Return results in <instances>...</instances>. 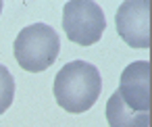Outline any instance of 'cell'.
<instances>
[{"instance_id":"cell-1","label":"cell","mask_w":152,"mask_h":127,"mask_svg":"<svg viewBox=\"0 0 152 127\" xmlns=\"http://www.w3.org/2000/svg\"><path fill=\"white\" fill-rule=\"evenodd\" d=\"M52 92L58 106H63L67 112H86L96 104L102 92L100 71L92 63L71 61L56 73Z\"/></svg>"},{"instance_id":"cell-2","label":"cell","mask_w":152,"mask_h":127,"mask_svg":"<svg viewBox=\"0 0 152 127\" xmlns=\"http://www.w3.org/2000/svg\"><path fill=\"white\" fill-rule=\"evenodd\" d=\"M61 52V40L54 27L46 23H31L19 31L13 44V54L21 69L29 73L46 71Z\"/></svg>"},{"instance_id":"cell-3","label":"cell","mask_w":152,"mask_h":127,"mask_svg":"<svg viewBox=\"0 0 152 127\" xmlns=\"http://www.w3.org/2000/svg\"><path fill=\"white\" fill-rule=\"evenodd\" d=\"M63 29L71 42L79 46H92L102 38L106 29L104 11L96 2L71 0L63 9Z\"/></svg>"},{"instance_id":"cell-4","label":"cell","mask_w":152,"mask_h":127,"mask_svg":"<svg viewBox=\"0 0 152 127\" xmlns=\"http://www.w3.org/2000/svg\"><path fill=\"white\" fill-rule=\"evenodd\" d=\"M119 96L135 112H150V63L135 61L127 65L119 79Z\"/></svg>"},{"instance_id":"cell-5","label":"cell","mask_w":152,"mask_h":127,"mask_svg":"<svg viewBox=\"0 0 152 127\" xmlns=\"http://www.w3.org/2000/svg\"><path fill=\"white\" fill-rule=\"evenodd\" d=\"M150 9L148 2H123L117 11V31L121 40L133 48H148L150 46V27H148Z\"/></svg>"},{"instance_id":"cell-6","label":"cell","mask_w":152,"mask_h":127,"mask_svg":"<svg viewBox=\"0 0 152 127\" xmlns=\"http://www.w3.org/2000/svg\"><path fill=\"white\" fill-rule=\"evenodd\" d=\"M106 121L110 127H148L150 112H135L121 100L119 92H115L106 102Z\"/></svg>"},{"instance_id":"cell-7","label":"cell","mask_w":152,"mask_h":127,"mask_svg":"<svg viewBox=\"0 0 152 127\" xmlns=\"http://www.w3.org/2000/svg\"><path fill=\"white\" fill-rule=\"evenodd\" d=\"M15 98V79L4 65H0V115L11 108Z\"/></svg>"},{"instance_id":"cell-8","label":"cell","mask_w":152,"mask_h":127,"mask_svg":"<svg viewBox=\"0 0 152 127\" xmlns=\"http://www.w3.org/2000/svg\"><path fill=\"white\" fill-rule=\"evenodd\" d=\"M0 13H2V2H0Z\"/></svg>"}]
</instances>
